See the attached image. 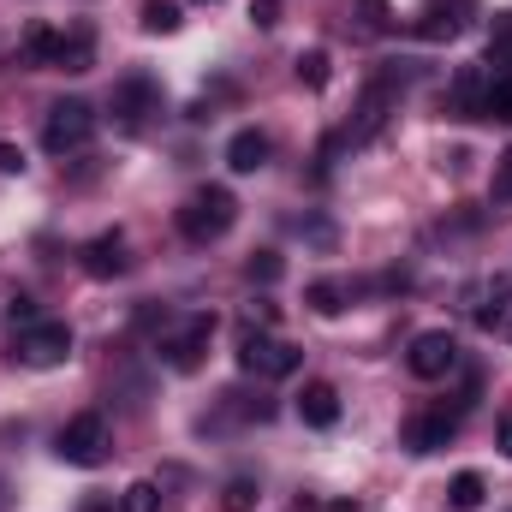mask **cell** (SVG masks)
Instances as JSON below:
<instances>
[{
	"instance_id": "1",
	"label": "cell",
	"mask_w": 512,
	"mask_h": 512,
	"mask_svg": "<svg viewBox=\"0 0 512 512\" xmlns=\"http://www.w3.org/2000/svg\"><path fill=\"white\" fill-rule=\"evenodd\" d=\"M18 60L48 66V72H90V66H96V30H90V24H72V30L30 24L24 42H18Z\"/></svg>"
},
{
	"instance_id": "2",
	"label": "cell",
	"mask_w": 512,
	"mask_h": 512,
	"mask_svg": "<svg viewBox=\"0 0 512 512\" xmlns=\"http://www.w3.org/2000/svg\"><path fill=\"white\" fill-rule=\"evenodd\" d=\"M233 221H239V197H233L227 185H197V191L173 209V227H179L191 245H215V239H227Z\"/></svg>"
},
{
	"instance_id": "3",
	"label": "cell",
	"mask_w": 512,
	"mask_h": 512,
	"mask_svg": "<svg viewBox=\"0 0 512 512\" xmlns=\"http://www.w3.org/2000/svg\"><path fill=\"white\" fill-rule=\"evenodd\" d=\"M54 453H60V465H78V471L108 465V453H114V429H108V417H102V411H78V417H66L60 435H54Z\"/></svg>"
},
{
	"instance_id": "4",
	"label": "cell",
	"mask_w": 512,
	"mask_h": 512,
	"mask_svg": "<svg viewBox=\"0 0 512 512\" xmlns=\"http://www.w3.org/2000/svg\"><path fill=\"white\" fill-rule=\"evenodd\" d=\"M298 364H304V352L292 340H274L268 328H239V370L245 376H256V382H286V376H298Z\"/></svg>"
},
{
	"instance_id": "5",
	"label": "cell",
	"mask_w": 512,
	"mask_h": 512,
	"mask_svg": "<svg viewBox=\"0 0 512 512\" xmlns=\"http://www.w3.org/2000/svg\"><path fill=\"white\" fill-rule=\"evenodd\" d=\"M72 358V328L66 322H24L18 334H12V364H24V370H60Z\"/></svg>"
},
{
	"instance_id": "6",
	"label": "cell",
	"mask_w": 512,
	"mask_h": 512,
	"mask_svg": "<svg viewBox=\"0 0 512 512\" xmlns=\"http://www.w3.org/2000/svg\"><path fill=\"white\" fill-rule=\"evenodd\" d=\"M96 126H102L96 108L78 102V96H66V102H54L48 120H42V149H48V155H78V149H90Z\"/></svg>"
},
{
	"instance_id": "7",
	"label": "cell",
	"mask_w": 512,
	"mask_h": 512,
	"mask_svg": "<svg viewBox=\"0 0 512 512\" xmlns=\"http://www.w3.org/2000/svg\"><path fill=\"white\" fill-rule=\"evenodd\" d=\"M393 108H399V84H393V72H376L370 84H364V96H358V108H352V126L340 131L352 149L358 143H376L393 120Z\"/></svg>"
},
{
	"instance_id": "8",
	"label": "cell",
	"mask_w": 512,
	"mask_h": 512,
	"mask_svg": "<svg viewBox=\"0 0 512 512\" xmlns=\"http://www.w3.org/2000/svg\"><path fill=\"white\" fill-rule=\"evenodd\" d=\"M209 340H215V310H197V316H179V322H167V334H161V358H167V370L191 376V370L203 364Z\"/></svg>"
},
{
	"instance_id": "9",
	"label": "cell",
	"mask_w": 512,
	"mask_h": 512,
	"mask_svg": "<svg viewBox=\"0 0 512 512\" xmlns=\"http://www.w3.org/2000/svg\"><path fill=\"white\" fill-rule=\"evenodd\" d=\"M108 114H114L120 131H143L161 114V84H155L149 72H126V78L114 84V96H108Z\"/></svg>"
},
{
	"instance_id": "10",
	"label": "cell",
	"mask_w": 512,
	"mask_h": 512,
	"mask_svg": "<svg viewBox=\"0 0 512 512\" xmlns=\"http://www.w3.org/2000/svg\"><path fill=\"white\" fill-rule=\"evenodd\" d=\"M453 364H459V340L447 328H423L411 340V352H405V370L417 382H441V376H453Z\"/></svg>"
},
{
	"instance_id": "11",
	"label": "cell",
	"mask_w": 512,
	"mask_h": 512,
	"mask_svg": "<svg viewBox=\"0 0 512 512\" xmlns=\"http://www.w3.org/2000/svg\"><path fill=\"white\" fill-rule=\"evenodd\" d=\"M477 18V0H423V12L411 18V30L423 42H459Z\"/></svg>"
},
{
	"instance_id": "12",
	"label": "cell",
	"mask_w": 512,
	"mask_h": 512,
	"mask_svg": "<svg viewBox=\"0 0 512 512\" xmlns=\"http://www.w3.org/2000/svg\"><path fill=\"white\" fill-rule=\"evenodd\" d=\"M453 435H459V411H447V405H441V411H417V417L405 423V447H411V453H441Z\"/></svg>"
},
{
	"instance_id": "13",
	"label": "cell",
	"mask_w": 512,
	"mask_h": 512,
	"mask_svg": "<svg viewBox=\"0 0 512 512\" xmlns=\"http://www.w3.org/2000/svg\"><path fill=\"white\" fill-rule=\"evenodd\" d=\"M126 268H131L126 233H96V239L84 245V274H96V280H120Z\"/></svg>"
},
{
	"instance_id": "14",
	"label": "cell",
	"mask_w": 512,
	"mask_h": 512,
	"mask_svg": "<svg viewBox=\"0 0 512 512\" xmlns=\"http://www.w3.org/2000/svg\"><path fill=\"white\" fill-rule=\"evenodd\" d=\"M268 155H274V137L262 126H245V131L227 137V167H233V173H262Z\"/></svg>"
},
{
	"instance_id": "15",
	"label": "cell",
	"mask_w": 512,
	"mask_h": 512,
	"mask_svg": "<svg viewBox=\"0 0 512 512\" xmlns=\"http://www.w3.org/2000/svg\"><path fill=\"white\" fill-rule=\"evenodd\" d=\"M346 30H352L358 42L393 36V0H352V6H346Z\"/></svg>"
},
{
	"instance_id": "16",
	"label": "cell",
	"mask_w": 512,
	"mask_h": 512,
	"mask_svg": "<svg viewBox=\"0 0 512 512\" xmlns=\"http://www.w3.org/2000/svg\"><path fill=\"white\" fill-rule=\"evenodd\" d=\"M298 417H304L310 429H334V423H340V387L334 382H304V393H298Z\"/></svg>"
},
{
	"instance_id": "17",
	"label": "cell",
	"mask_w": 512,
	"mask_h": 512,
	"mask_svg": "<svg viewBox=\"0 0 512 512\" xmlns=\"http://www.w3.org/2000/svg\"><path fill=\"white\" fill-rule=\"evenodd\" d=\"M483 90H489V72H483V66H465V72L453 78V90H447V114H453V120H477V114H483Z\"/></svg>"
},
{
	"instance_id": "18",
	"label": "cell",
	"mask_w": 512,
	"mask_h": 512,
	"mask_svg": "<svg viewBox=\"0 0 512 512\" xmlns=\"http://www.w3.org/2000/svg\"><path fill=\"white\" fill-rule=\"evenodd\" d=\"M346 298H352V286H346V280H310V286H304V304H310L316 316H340V310H346Z\"/></svg>"
},
{
	"instance_id": "19",
	"label": "cell",
	"mask_w": 512,
	"mask_h": 512,
	"mask_svg": "<svg viewBox=\"0 0 512 512\" xmlns=\"http://www.w3.org/2000/svg\"><path fill=\"white\" fill-rule=\"evenodd\" d=\"M477 120H495V126H512V72L501 78H489V90H483V114Z\"/></svg>"
},
{
	"instance_id": "20",
	"label": "cell",
	"mask_w": 512,
	"mask_h": 512,
	"mask_svg": "<svg viewBox=\"0 0 512 512\" xmlns=\"http://www.w3.org/2000/svg\"><path fill=\"white\" fill-rule=\"evenodd\" d=\"M483 495H489V483H483L477 471H459V477L447 483V507L453 512H477L483 507Z\"/></svg>"
},
{
	"instance_id": "21",
	"label": "cell",
	"mask_w": 512,
	"mask_h": 512,
	"mask_svg": "<svg viewBox=\"0 0 512 512\" xmlns=\"http://www.w3.org/2000/svg\"><path fill=\"white\" fill-rule=\"evenodd\" d=\"M179 18H185V12H179V0H143V18H137V24H143L149 36H173V30H179Z\"/></svg>"
},
{
	"instance_id": "22",
	"label": "cell",
	"mask_w": 512,
	"mask_h": 512,
	"mask_svg": "<svg viewBox=\"0 0 512 512\" xmlns=\"http://www.w3.org/2000/svg\"><path fill=\"white\" fill-rule=\"evenodd\" d=\"M292 72H298L304 90H328V48H304V54L292 60Z\"/></svg>"
},
{
	"instance_id": "23",
	"label": "cell",
	"mask_w": 512,
	"mask_h": 512,
	"mask_svg": "<svg viewBox=\"0 0 512 512\" xmlns=\"http://www.w3.org/2000/svg\"><path fill=\"white\" fill-rule=\"evenodd\" d=\"M256 501H262V489H256L251 477H233L221 489V512H256Z\"/></svg>"
},
{
	"instance_id": "24",
	"label": "cell",
	"mask_w": 512,
	"mask_h": 512,
	"mask_svg": "<svg viewBox=\"0 0 512 512\" xmlns=\"http://www.w3.org/2000/svg\"><path fill=\"white\" fill-rule=\"evenodd\" d=\"M286 274V262H280V251H256L251 262H245V280H256V286H274Z\"/></svg>"
},
{
	"instance_id": "25",
	"label": "cell",
	"mask_w": 512,
	"mask_h": 512,
	"mask_svg": "<svg viewBox=\"0 0 512 512\" xmlns=\"http://www.w3.org/2000/svg\"><path fill=\"white\" fill-rule=\"evenodd\" d=\"M120 512H161V489L155 483H131L120 495Z\"/></svg>"
},
{
	"instance_id": "26",
	"label": "cell",
	"mask_w": 512,
	"mask_h": 512,
	"mask_svg": "<svg viewBox=\"0 0 512 512\" xmlns=\"http://www.w3.org/2000/svg\"><path fill=\"white\" fill-rule=\"evenodd\" d=\"M489 66H507L512 72V12L495 24V36H489Z\"/></svg>"
},
{
	"instance_id": "27",
	"label": "cell",
	"mask_w": 512,
	"mask_h": 512,
	"mask_svg": "<svg viewBox=\"0 0 512 512\" xmlns=\"http://www.w3.org/2000/svg\"><path fill=\"white\" fill-rule=\"evenodd\" d=\"M495 203H512V149L495 161Z\"/></svg>"
},
{
	"instance_id": "28",
	"label": "cell",
	"mask_w": 512,
	"mask_h": 512,
	"mask_svg": "<svg viewBox=\"0 0 512 512\" xmlns=\"http://www.w3.org/2000/svg\"><path fill=\"white\" fill-rule=\"evenodd\" d=\"M251 24L256 30H274L280 24V0H251Z\"/></svg>"
},
{
	"instance_id": "29",
	"label": "cell",
	"mask_w": 512,
	"mask_h": 512,
	"mask_svg": "<svg viewBox=\"0 0 512 512\" xmlns=\"http://www.w3.org/2000/svg\"><path fill=\"white\" fill-rule=\"evenodd\" d=\"M0 173H24V149L18 143H0Z\"/></svg>"
},
{
	"instance_id": "30",
	"label": "cell",
	"mask_w": 512,
	"mask_h": 512,
	"mask_svg": "<svg viewBox=\"0 0 512 512\" xmlns=\"http://www.w3.org/2000/svg\"><path fill=\"white\" fill-rule=\"evenodd\" d=\"M495 441H501V453L512 459V405L501 411V429H495Z\"/></svg>"
},
{
	"instance_id": "31",
	"label": "cell",
	"mask_w": 512,
	"mask_h": 512,
	"mask_svg": "<svg viewBox=\"0 0 512 512\" xmlns=\"http://www.w3.org/2000/svg\"><path fill=\"white\" fill-rule=\"evenodd\" d=\"M0 512H12V483L0 477Z\"/></svg>"
},
{
	"instance_id": "32",
	"label": "cell",
	"mask_w": 512,
	"mask_h": 512,
	"mask_svg": "<svg viewBox=\"0 0 512 512\" xmlns=\"http://www.w3.org/2000/svg\"><path fill=\"white\" fill-rule=\"evenodd\" d=\"M292 512H316V501H310V495H298V501H292Z\"/></svg>"
},
{
	"instance_id": "33",
	"label": "cell",
	"mask_w": 512,
	"mask_h": 512,
	"mask_svg": "<svg viewBox=\"0 0 512 512\" xmlns=\"http://www.w3.org/2000/svg\"><path fill=\"white\" fill-rule=\"evenodd\" d=\"M507 334H512V322H507Z\"/></svg>"
}]
</instances>
